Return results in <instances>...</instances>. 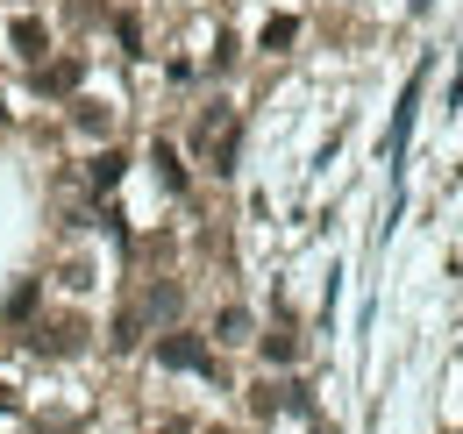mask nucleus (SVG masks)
Instances as JSON below:
<instances>
[{
	"instance_id": "nucleus-1",
	"label": "nucleus",
	"mask_w": 463,
	"mask_h": 434,
	"mask_svg": "<svg viewBox=\"0 0 463 434\" xmlns=\"http://www.w3.org/2000/svg\"><path fill=\"white\" fill-rule=\"evenodd\" d=\"M420 79H428V71H413V79H406L400 108H392V136H385V157H392V164L406 157V136H413V108H420Z\"/></svg>"
},
{
	"instance_id": "nucleus-16",
	"label": "nucleus",
	"mask_w": 463,
	"mask_h": 434,
	"mask_svg": "<svg viewBox=\"0 0 463 434\" xmlns=\"http://www.w3.org/2000/svg\"><path fill=\"white\" fill-rule=\"evenodd\" d=\"M7 406H14V392H7V384H0V413H7Z\"/></svg>"
},
{
	"instance_id": "nucleus-14",
	"label": "nucleus",
	"mask_w": 463,
	"mask_h": 434,
	"mask_svg": "<svg viewBox=\"0 0 463 434\" xmlns=\"http://www.w3.org/2000/svg\"><path fill=\"white\" fill-rule=\"evenodd\" d=\"M157 434H193V420H165V428H157Z\"/></svg>"
},
{
	"instance_id": "nucleus-13",
	"label": "nucleus",
	"mask_w": 463,
	"mask_h": 434,
	"mask_svg": "<svg viewBox=\"0 0 463 434\" xmlns=\"http://www.w3.org/2000/svg\"><path fill=\"white\" fill-rule=\"evenodd\" d=\"M29 307H36V278H22V285H14V299H7V314H29Z\"/></svg>"
},
{
	"instance_id": "nucleus-5",
	"label": "nucleus",
	"mask_w": 463,
	"mask_h": 434,
	"mask_svg": "<svg viewBox=\"0 0 463 434\" xmlns=\"http://www.w3.org/2000/svg\"><path fill=\"white\" fill-rule=\"evenodd\" d=\"M79 71H86L79 57H58V64H43V93H71V86H79Z\"/></svg>"
},
{
	"instance_id": "nucleus-9",
	"label": "nucleus",
	"mask_w": 463,
	"mask_h": 434,
	"mask_svg": "<svg viewBox=\"0 0 463 434\" xmlns=\"http://www.w3.org/2000/svg\"><path fill=\"white\" fill-rule=\"evenodd\" d=\"M157 171H165V185H172V193H185V164L172 157V143H157Z\"/></svg>"
},
{
	"instance_id": "nucleus-2",
	"label": "nucleus",
	"mask_w": 463,
	"mask_h": 434,
	"mask_svg": "<svg viewBox=\"0 0 463 434\" xmlns=\"http://www.w3.org/2000/svg\"><path fill=\"white\" fill-rule=\"evenodd\" d=\"M157 363L165 371H207V342L200 335H165L157 342Z\"/></svg>"
},
{
	"instance_id": "nucleus-6",
	"label": "nucleus",
	"mask_w": 463,
	"mask_h": 434,
	"mask_svg": "<svg viewBox=\"0 0 463 434\" xmlns=\"http://www.w3.org/2000/svg\"><path fill=\"white\" fill-rule=\"evenodd\" d=\"M214 342H250V314H242V307H229V314L214 321Z\"/></svg>"
},
{
	"instance_id": "nucleus-12",
	"label": "nucleus",
	"mask_w": 463,
	"mask_h": 434,
	"mask_svg": "<svg viewBox=\"0 0 463 434\" xmlns=\"http://www.w3.org/2000/svg\"><path fill=\"white\" fill-rule=\"evenodd\" d=\"M115 178H121V157H115V150H108V157H93V185H100V193H108Z\"/></svg>"
},
{
	"instance_id": "nucleus-3",
	"label": "nucleus",
	"mask_w": 463,
	"mask_h": 434,
	"mask_svg": "<svg viewBox=\"0 0 463 434\" xmlns=\"http://www.w3.org/2000/svg\"><path fill=\"white\" fill-rule=\"evenodd\" d=\"M79 342H86V321H71V314H64V321H51L43 335H36V349H51V356H71Z\"/></svg>"
},
{
	"instance_id": "nucleus-8",
	"label": "nucleus",
	"mask_w": 463,
	"mask_h": 434,
	"mask_svg": "<svg viewBox=\"0 0 463 434\" xmlns=\"http://www.w3.org/2000/svg\"><path fill=\"white\" fill-rule=\"evenodd\" d=\"M292 36H299V22H292V14H279V22H264V51H286Z\"/></svg>"
},
{
	"instance_id": "nucleus-7",
	"label": "nucleus",
	"mask_w": 463,
	"mask_h": 434,
	"mask_svg": "<svg viewBox=\"0 0 463 434\" xmlns=\"http://www.w3.org/2000/svg\"><path fill=\"white\" fill-rule=\"evenodd\" d=\"M292 356H299V342H292L286 327H271L264 335V363H292Z\"/></svg>"
},
{
	"instance_id": "nucleus-10",
	"label": "nucleus",
	"mask_w": 463,
	"mask_h": 434,
	"mask_svg": "<svg viewBox=\"0 0 463 434\" xmlns=\"http://www.w3.org/2000/svg\"><path fill=\"white\" fill-rule=\"evenodd\" d=\"M136 335H143V314L128 307V314H121V321H115V349H136Z\"/></svg>"
},
{
	"instance_id": "nucleus-15",
	"label": "nucleus",
	"mask_w": 463,
	"mask_h": 434,
	"mask_svg": "<svg viewBox=\"0 0 463 434\" xmlns=\"http://www.w3.org/2000/svg\"><path fill=\"white\" fill-rule=\"evenodd\" d=\"M449 108H463V71H457V86H449Z\"/></svg>"
},
{
	"instance_id": "nucleus-4",
	"label": "nucleus",
	"mask_w": 463,
	"mask_h": 434,
	"mask_svg": "<svg viewBox=\"0 0 463 434\" xmlns=\"http://www.w3.org/2000/svg\"><path fill=\"white\" fill-rule=\"evenodd\" d=\"M14 51H22V57H29V64H36V57L51 51V29H43L36 14H22V22H14Z\"/></svg>"
},
{
	"instance_id": "nucleus-11",
	"label": "nucleus",
	"mask_w": 463,
	"mask_h": 434,
	"mask_svg": "<svg viewBox=\"0 0 463 434\" xmlns=\"http://www.w3.org/2000/svg\"><path fill=\"white\" fill-rule=\"evenodd\" d=\"M150 314L172 321V314H178V285H150Z\"/></svg>"
}]
</instances>
